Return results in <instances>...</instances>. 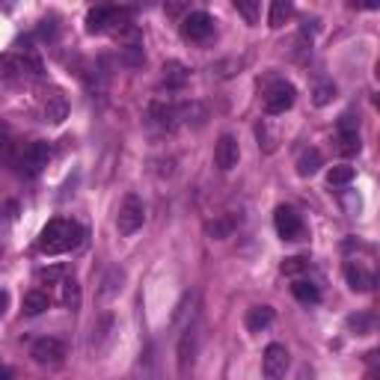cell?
I'll return each instance as SVG.
<instances>
[{"label": "cell", "mask_w": 380, "mask_h": 380, "mask_svg": "<svg viewBox=\"0 0 380 380\" xmlns=\"http://www.w3.org/2000/svg\"><path fill=\"white\" fill-rule=\"evenodd\" d=\"M83 241V226L75 220H48V226L39 232V252L45 256H63V252L80 247Z\"/></svg>", "instance_id": "obj_1"}, {"label": "cell", "mask_w": 380, "mask_h": 380, "mask_svg": "<svg viewBox=\"0 0 380 380\" xmlns=\"http://www.w3.org/2000/svg\"><path fill=\"white\" fill-rule=\"evenodd\" d=\"M200 339H202V333H200V321H190L185 330H181V339H178V374L181 377H190L193 372V362H196V354H200Z\"/></svg>", "instance_id": "obj_2"}, {"label": "cell", "mask_w": 380, "mask_h": 380, "mask_svg": "<svg viewBox=\"0 0 380 380\" xmlns=\"http://www.w3.org/2000/svg\"><path fill=\"white\" fill-rule=\"evenodd\" d=\"M146 223V208H143V200L140 196H125L122 205H119V214H116V229L119 235H134L143 229Z\"/></svg>", "instance_id": "obj_3"}, {"label": "cell", "mask_w": 380, "mask_h": 380, "mask_svg": "<svg viewBox=\"0 0 380 380\" xmlns=\"http://www.w3.org/2000/svg\"><path fill=\"white\" fill-rule=\"evenodd\" d=\"M274 226H276V235L283 238V241H303V238H306L303 217L294 208H288V205H279L274 211Z\"/></svg>", "instance_id": "obj_4"}, {"label": "cell", "mask_w": 380, "mask_h": 380, "mask_svg": "<svg viewBox=\"0 0 380 380\" xmlns=\"http://www.w3.org/2000/svg\"><path fill=\"white\" fill-rule=\"evenodd\" d=\"M48 158H51V146L48 143H42V140H36V143L30 146H24L21 154H18V170L24 176H39L42 170L48 166Z\"/></svg>", "instance_id": "obj_5"}, {"label": "cell", "mask_w": 380, "mask_h": 380, "mask_svg": "<svg viewBox=\"0 0 380 380\" xmlns=\"http://www.w3.org/2000/svg\"><path fill=\"white\" fill-rule=\"evenodd\" d=\"M294 98H298V90H294L288 80H276L274 87L264 92V110L271 116H279L294 107Z\"/></svg>", "instance_id": "obj_6"}, {"label": "cell", "mask_w": 380, "mask_h": 380, "mask_svg": "<svg viewBox=\"0 0 380 380\" xmlns=\"http://www.w3.org/2000/svg\"><path fill=\"white\" fill-rule=\"evenodd\" d=\"M288 362H291V357H288L286 345L274 342V345H267V348H264V357H262V372H264V377H267V380H279V377H286V372H288Z\"/></svg>", "instance_id": "obj_7"}, {"label": "cell", "mask_w": 380, "mask_h": 380, "mask_svg": "<svg viewBox=\"0 0 380 380\" xmlns=\"http://www.w3.org/2000/svg\"><path fill=\"white\" fill-rule=\"evenodd\" d=\"M114 24L125 27V9H114V6H95L87 12V30L95 33H107Z\"/></svg>", "instance_id": "obj_8"}, {"label": "cell", "mask_w": 380, "mask_h": 380, "mask_svg": "<svg viewBox=\"0 0 380 380\" xmlns=\"http://www.w3.org/2000/svg\"><path fill=\"white\" fill-rule=\"evenodd\" d=\"M30 357L39 365H60L66 360V345L60 339H54V336H42V339L33 342Z\"/></svg>", "instance_id": "obj_9"}, {"label": "cell", "mask_w": 380, "mask_h": 380, "mask_svg": "<svg viewBox=\"0 0 380 380\" xmlns=\"http://www.w3.org/2000/svg\"><path fill=\"white\" fill-rule=\"evenodd\" d=\"M211 33H214V18L208 12H188L181 18V36L190 42H205Z\"/></svg>", "instance_id": "obj_10"}, {"label": "cell", "mask_w": 380, "mask_h": 380, "mask_svg": "<svg viewBox=\"0 0 380 380\" xmlns=\"http://www.w3.org/2000/svg\"><path fill=\"white\" fill-rule=\"evenodd\" d=\"M39 107H42V116L51 125H60L68 116V104H66V95L60 90H45L39 95Z\"/></svg>", "instance_id": "obj_11"}, {"label": "cell", "mask_w": 380, "mask_h": 380, "mask_svg": "<svg viewBox=\"0 0 380 380\" xmlns=\"http://www.w3.org/2000/svg\"><path fill=\"white\" fill-rule=\"evenodd\" d=\"M238 161H241V146H238V140L232 134H223L217 140V146H214V164H217V170L223 173H229L238 166Z\"/></svg>", "instance_id": "obj_12"}, {"label": "cell", "mask_w": 380, "mask_h": 380, "mask_svg": "<svg viewBox=\"0 0 380 380\" xmlns=\"http://www.w3.org/2000/svg\"><path fill=\"white\" fill-rule=\"evenodd\" d=\"M345 279H348L350 291H360V294L372 291V286H374V276L365 271L362 264H357V262H348V264H345Z\"/></svg>", "instance_id": "obj_13"}, {"label": "cell", "mask_w": 380, "mask_h": 380, "mask_svg": "<svg viewBox=\"0 0 380 380\" xmlns=\"http://www.w3.org/2000/svg\"><path fill=\"white\" fill-rule=\"evenodd\" d=\"M149 116H152V122L158 125V128H164V131H173L176 125H178V107H176V104L154 102V104L149 107Z\"/></svg>", "instance_id": "obj_14"}, {"label": "cell", "mask_w": 380, "mask_h": 380, "mask_svg": "<svg viewBox=\"0 0 380 380\" xmlns=\"http://www.w3.org/2000/svg\"><path fill=\"white\" fill-rule=\"evenodd\" d=\"M274 306H252L250 312H247V330L250 333H262L267 330L274 324Z\"/></svg>", "instance_id": "obj_15"}, {"label": "cell", "mask_w": 380, "mask_h": 380, "mask_svg": "<svg viewBox=\"0 0 380 380\" xmlns=\"http://www.w3.org/2000/svg\"><path fill=\"white\" fill-rule=\"evenodd\" d=\"M190 78V68L188 66H181L178 60H170V63H164V83L170 90H178V87H185Z\"/></svg>", "instance_id": "obj_16"}, {"label": "cell", "mask_w": 380, "mask_h": 380, "mask_svg": "<svg viewBox=\"0 0 380 380\" xmlns=\"http://www.w3.org/2000/svg\"><path fill=\"white\" fill-rule=\"evenodd\" d=\"M122 283H125V271L122 267H110V271L104 274V279H102V291H98V298L102 300L116 298V294L122 291Z\"/></svg>", "instance_id": "obj_17"}, {"label": "cell", "mask_w": 380, "mask_h": 380, "mask_svg": "<svg viewBox=\"0 0 380 380\" xmlns=\"http://www.w3.org/2000/svg\"><path fill=\"white\" fill-rule=\"evenodd\" d=\"M291 294L300 303H318L321 300V288L312 283V279H300V276L291 283Z\"/></svg>", "instance_id": "obj_18"}, {"label": "cell", "mask_w": 380, "mask_h": 380, "mask_svg": "<svg viewBox=\"0 0 380 380\" xmlns=\"http://www.w3.org/2000/svg\"><path fill=\"white\" fill-rule=\"evenodd\" d=\"M21 309H24V315H42L45 309H51V300H48V294L45 291H27L24 294V300H21Z\"/></svg>", "instance_id": "obj_19"}, {"label": "cell", "mask_w": 380, "mask_h": 380, "mask_svg": "<svg viewBox=\"0 0 380 380\" xmlns=\"http://www.w3.org/2000/svg\"><path fill=\"white\" fill-rule=\"evenodd\" d=\"M110 330H114V315H104V318L92 327V342H90V350H92V354H98V350L104 348V342L110 339Z\"/></svg>", "instance_id": "obj_20"}, {"label": "cell", "mask_w": 380, "mask_h": 380, "mask_svg": "<svg viewBox=\"0 0 380 380\" xmlns=\"http://www.w3.org/2000/svg\"><path fill=\"white\" fill-rule=\"evenodd\" d=\"M321 164H324V158H321V152L318 149H306L300 158H298V173L306 178V176H315L318 170H321Z\"/></svg>", "instance_id": "obj_21"}, {"label": "cell", "mask_w": 380, "mask_h": 380, "mask_svg": "<svg viewBox=\"0 0 380 380\" xmlns=\"http://www.w3.org/2000/svg\"><path fill=\"white\" fill-rule=\"evenodd\" d=\"M294 6L286 4V0H276V4H271V16H267V24H271V30H279L288 18H291Z\"/></svg>", "instance_id": "obj_22"}, {"label": "cell", "mask_w": 380, "mask_h": 380, "mask_svg": "<svg viewBox=\"0 0 380 380\" xmlns=\"http://www.w3.org/2000/svg\"><path fill=\"white\" fill-rule=\"evenodd\" d=\"M354 178H357V170H354V166H348V164L333 166V170L327 173L330 188H345V185H350V181H354Z\"/></svg>", "instance_id": "obj_23"}, {"label": "cell", "mask_w": 380, "mask_h": 380, "mask_svg": "<svg viewBox=\"0 0 380 380\" xmlns=\"http://www.w3.org/2000/svg\"><path fill=\"white\" fill-rule=\"evenodd\" d=\"M60 288H63V303L68 309H78L80 306V286H78V279L75 276H66L63 283H60Z\"/></svg>", "instance_id": "obj_24"}, {"label": "cell", "mask_w": 380, "mask_h": 380, "mask_svg": "<svg viewBox=\"0 0 380 380\" xmlns=\"http://www.w3.org/2000/svg\"><path fill=\"white\" fill-rule=\"evenodd\" d=\"M348 327L354 330L357 336H369V333L374 330V315H369V312H357V315H350V318H348Z\"/></svg>", "instance_id": "obj_25"}, {"label": "cell", "mask_w": 380, "mask_h": 380, "mask_svg": "<svg viewBox=\"0 0 380 380\" xmlns=\"http://www.w3.org/2000/svg\"><path fill=\"white\" fill-rule=\"evenodd\" d=\"M339 152L357 154L360 152V131H339Z\"/></svg>", "instance_id": "obj_26"}, {"label": "cell", "mask_w": 380, "mask_h": 380, "mask_svg": "<svg viewBox=\"0 0 380 380\" xmlns=\"http://www.w3.org/2000/svg\"><path fill=\"white\" fill-rule=\"evenodd\" d=\"M333 98H336V87H333V83H318V87H315V92H312V102H315L318 107L330 104Z\"/></svg>", "instance_id": "obj_27"}, {"label": "cell", "mask_w": 380, "mask_h": 380, "mask_svg": "<svg viewBox=\"0 0 380 380\" xmlns=\"http://www.w3.org/2000/svg\"><path fill=\"white\" fill-rule=\"evenodd\" d=\"M39 279H42V283H48V286H60L66 279V267H60V264L45 267V271H39Z\"/></svg>", "instance_id": "obj_28"}, {"label": "cell", "mask_w": 380, "mask_h": 380, "mask_svg": "<svg viewBox=\"0 0 380 380\" xmlns=\"http://www.w3.org/2000/svg\"><path fill=\"white\" fill-rule=\"evenodd\" d=\"M232 229H235V217H220L217 223H211V226H208V232L214 238H229Z\"/></svg>", "instance_id": "obj_29"}, {"label": "cell", "mask_w": 380, "mask_h": 380, "mask_svg": "<svg viewBox=\"0 0 380 380\" xmlns=\"http://www.w3.org/2000/svg\"><path fill=\"white\" fill-rule=\"evenodd\" d=\"M306 267H309V262H306L303 256H291V259L283 262V274H286V276H300Z\"/></svg>", "instance_id": "obj_30"}, {"label": "cell", "mask_w": 380, "mask_h": 380, "mask_svg": "<svg viewBox=\"0 0 380 380\" xmlns=\"http://www.w3.org/2000/svg\"><path fill=\"white\" fill-rule=\"evenodd\" d=\"M12 152H16V140L6 128H0V161H9Z\"/></svg>", "instance_id": "obj_31"}, {"label": "cell", "mask_w": 380, "mask_h": 380, "mask_svg": "<svg viewBox=\"0 0 380 380\" xmlns=\"http://www.w3.org/2000/svg\"><path fill=\"white\" fill-rule=\"evenodd\" d=\"M235 9L241 12V16H244L250 24H256V21H259V9H262V6H259V4H235Z\"/></svg>", "instance_id": "obj_32"}, {"label": "cell", "mask_w": 380, "mask_h": 380, "mask_svg": "<svg viewBox=\"0 0 380 380\" xmlns=\"http://www.w3.org/2000/svg\"><path fill=\"white\" fill-rule=\"evenodd\" d=\"M256 134H259V146L264 143V149H267V152H274V149H276V143H274V134L264 128V122H262L259 128H256Z\"/></svg>", "instance_id": "obj_33"}, {"label": "cell", "mask_w": 380, "mask_h": 380, "mask_svg": "<svg viewBox=\"0 0 380 380\" xmlns=\"http://www.w3.org/2000/svg\"><path fill=\"white\" fill-rule=\"evenodd\" d=\"M6 306H9V291H4V288H0V315L6 312Z\"/></svg>", "instance_id": "obj_34"}, {"label": "cell", "mask_w": 380, "mask_h": 380, "mask_svg": "<svg viewBox=\"0 0 380 380\" xmlns=\"http://www.w3.org/2000/svg\"><path fill=\"white\" fill-rule=\"evenodd\" d=\"M298 380H312V369H306V365H303V369L298 372Z\"/></svg>", "instance_id": "obj_35"}, {"label": "cell", "mask_w": 380, "mask_h": 380, "mask_svg": "<svg viewBox=\"0 0 380 380\" xmlns=\"http://www.w3.org/2000/svg\"><path fill=\"white\" fill-rule=\"evenodd\" d=\"M0 380H12V369H6V365H0Z\"/></svg>", "instance_id": "obj_36"}]
</instances>
